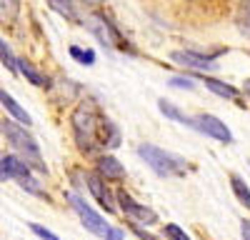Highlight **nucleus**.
<instances>
[{"instance_id": "nucleus-25", "label": "nucleus", "mask_w": 250, "mask_h": 240, "mask_svg": "<svg viewBox=\"0 0 250 240\" xmlns=\"http://www.w3.org/2000/svg\"><path fill=\"white\" fill-rule=\"evenodd\" d=\"M170 88H180V90H195V80H193V78H170Z\"/></svg>"}, {"instance_id": "nucleus-28", "label": "nucleus", "mask_w": 250, "mask_h": 240, "mask_svg": "<svg viewBox=\"0 0 250 240\" xmlns=\"http://www.w3.org/2000/svg\"><path fill=\"white\" fill-rule=\"evenodd\" d=\"M240 230H243V240H250V220H243Z\"/></svg>"}, {"instance_id": "nucleus-22", "label": "nucleus", "mask_w": 250, "mask_h": 240, "mask_svg": "<svg viewBox=\"0 0 250 240\" xmlns=\"http://www.w3.org/2000/svg\"><path fill=\"white\" fill-rule=\"evenodd\" d=\"M18 185L23 188V190H28V193H33V195H38V198H43V188H40V183L35 180L33 173L28 178H23V180H18Z\"/></svg>"}, {"instance_id": "nucleus-4", "label": "nucleus", "mask_w": 250, "mask_h": 240, "mask_svg": "<svg viewBox=\"0 0 250 240\" xmlns=\"http://www.w3.org/2000/svg\"><path fill=\"white\" fill-rule=\"evenodd\" d=\"M83 25L98 38L100 45H105L110 50H125L128 48V43H125V38L120 35V30L103 13H88L85 18H83Z\"/></svg>"}, {"instance_id": "nucleus-8", "label": "nucleus", "mask_w": 250, "mask_h": 240, "mask_svg": "<svg viewBox=\"0 0 250 240\" xmlns=\"http://www.w3.org/2000/svg\"><path fill=\"white\" fill-rule=\"evenodd\" d=\"M173 63L183 65V68H193V70H218V63H215V55H200V53H193V50H175L170 53Z\"/></svg>"}, {"instance_id": "nucleus-13", "label": "nucleus", "mask_w": 250, "mask_h": 240, "mask_svg": "<svg viewBox=\"0 0 250 240\" xmlns=\"http://www.w3.org/2000/svg\"><path fill=\"white\" fill-rule=\"evenodd\" d=\"M203 83H205L208 90L215 93L218 98H225V100H238L240 98L238 88H233L230 83H223V80H215V78H205V75H203Z\"/></svg>"}, {"instance_id": "nucleus-7", "label": "nucleus", "mask_w": 250, "mask_h": 240, "mask_svg": "<svg viewBox=\"0 0 250 240\" xmlns=\"http://www.w3.org/2000/svg\"><path fill=\"white\" fill-rule=\"evenodd\" d=\"M193 130H198L200 135H208L218 140V143H233V133L228 128L220 118L215 115H208V113H200L193 118Z\"/></svg>"}, {"instance_id": "nucleus-26", "label": "nucleus", "mask_w": 250, "mask_h": 240, "mask_svg": "<svg viewBox=\"0 0 250 240\" xmlns=\"http://www.w3.org/2000/svg\"><path fill=\"white\" fill-rule=\"evenodd\" d=\"M105 240H125V233L120 228H110L108 235H105Z\"/></svg>"}, {"instance_id": "nucleus-30", "label": "nucleus", "mask_w": 250, "mask_h": 240, "mask_svg": "<svg viewBox=\"0 0 250 240\" xmlns=\"http://www.w3.org/2000/svg\"><path fill=\"white\" fill-rule=\"evenodd\" d=\"M80 3H85V5H100L103 0H80Z\"/></svg>"}, {"instance_id": "nucleus-20", "label": "nucleus", "mask_w": 250, "mask_h": 240, "mask_svg": "<svg viewBox=\"0 0 250 240\" xmlns=\"http://www.w3.org/2000/svg\"><path fill=\"white\" fill-rule=\"evenodd\" d=\"M70 55H73V60H78L80 65H93L95 63V53L93 50H83L78 45H70Z\"/></svg>"}, {"instance_id": "nucleus-29", "label": "nucleus", "mask_w": 250, "mask_h": 240, "mask_svg": "<svg viewBox=\"0 0 250 240\" xmlns=\"http://www.w3.org/2000/svg\"><path fill=\"white\" fill-rule=\"evenodd\" d=\"M243 93H245V95H248V100H250V78L243 83Z\"/></svg>"}, {"instance_id": "nucleus-10", "label": "nucleus", "mask_w": 250, "mask_h": 240, "mask_svg": "<svg viewBox=\"0 0 250 240\" xmlns=\"http://www.w3.org/2000/svg\"><path fill=\"white\" fill-rule=\"evenodd\" d=\"M30 175V165L25 163L23 158L18 155H3L0 158V183H5V180H23Z\"/></svg>"}, {"instance_id": "nucleus-21", "label": "nucleus", "mask_w": 250, "mask_h": 240, "mask_svg": "<svg viewBox=\"0 0 250 240\" xmlns=\"http://www.w3.org/2000/svg\"><path fill=\"white\" fill-rule=\"evenodd\" d=\"M20 0H0V20H13L18 15Z\"/></svg>"}, {"instance_id": "nucleus-12", "label": "nucleus", "mask_w": 250, "mask_h": 240, "mask_svg": "<svg viewBox=\"0 0 250 240\" xmlns=\"http://www.w3.org/2000/svg\"><path fill=\"white\" fill-rule=\"evenodd\" d=\"M0 105H3V108L8 110V115L15 120V123L25 125V128L33 123V118L28 115V110H25L23 105H20V103H18V100H15L10 93H5V90H0Z\"/></svg>"}, {"instance_id": "nucleus-17", "label": "nucleus", "mask_w": 250, "mask_h": 240, "mask_svg": "<svg viewBox=\"0 0 250 240\" xmlns=\"http://www.w3.org/2000/svg\"><path fill=\"white\" fill-rule=\"evenodd\" d=\"M230 188H233V195L238 198V203H243L248 210H250V188H248V183L240 178V175H230Z\"/></svg>"}, {"instance_id": "nucleus-14", "label": "nucleus", "mask_w": 250, "mask_h": 240, "mask_svg": "<svg viewBox=\"0 0 250 240\" xmlns=\"http://www.w3.org/2000/svg\"><path fill=\"white\" fill-rule=\"evenodd\" d=\"M18 73H23L30 83L35 85V88H50V80H48V75H43L40 70H35L25 58H18Z\"/></svg>"}, {"instance_id": "nucleus-27", "label": "nucleus", "mask_w": 250, "mask_h": 240, "mask_svg": "<svg viewBox=\"0 0 250 240\" xmlns=\"http://www.w3.org/2000/svg\"><path fill=\"white\" fill-rule=\"evenodd\" d=\"M133 233H135V235H138V238H140V240H155V238H153V235H150V233H145V230H143V228H133Z\"/></svg>"}, {"instance_id": "nucleus-1", "label": "nucleus", "mask_w": 250, "mask_h": 240, "mask_svg": "<svg viewBox=\"0 0 250 240\" xmlns=\"http://www.w3.org/2000/svg\"><path fill=\"white\" fill-rule=\"evenodd\" d=\"M108 128H110V120L103 118L100 110L93 103H83L73 113L75 140H78L80 150H85V153H95V148L103 145V135L100 133H108Z\"/></svg>"}, {"instance_id": "nucleus-11", "label": "nucleus", "mask_w": 250, "mask_h": 240, "mask_svg": "<svg viewBox=\"0 0 250 240\" xmlns=\"http://www.w3.org/2000/svg\"><path fill=\"white\" fill-rule=\"evenodd\" d=\"M95 173L98 175H103L105 180H120V178H125V168H123V163L115 158V155H100L98 160H95Z\"/></svg>"}, {"instance_id": "nucleus-9", "label": "nucleus", "mask_w": 250, "mask_h": 240, "mask_svg": "<svg viewBox=\"0 0 250 240\" xmlns=\"http://www.w3.org/2000/svg\"><path fill=\"white\" fill-rule=\"evenodd\" d=\"M85 185L90 190V195L98 200V203L105 208L108 213H115V195L110 193L108 183H105V178L98 175V173H85Z\"/></svg>"}, {"instance_id": "nucleus-23", "label": "nucleus", "mask_w": 250, "mask_h": 240, "mask_svg": "<svg viewBox=\"0 0 250 240\" xmlns=\"http://www.w3.org/2000/svg\"><path fill=\"white\" fill-rule=\"evenodd\" d=\"M163 235H165V238H170V240H190V235H188L180 225H175V223L165 225V228H163Z\"/></svg>"}, {"instance_id": "nucleus-16", "label": "nucleus", "mask_w": 250, "mask_h": 240, "mask_svg": "<svg viewBox=\"0 0 250 240\" xmlns=\"http://www.w3.org/2000/svg\"><path fill=\"white\" fill-rule=\"evenodd\" d=\"M235 25H238V30H240L245 38H250V0H240V3H238Z\"/></svg>"}, {"instance_id": "nucleus-3", "label": "nucleus", "mask_w": 250, "mask_h": 240, "mask_svg": "<svg viewBox=\"0 0 250 240\" xmlns=\"http://www.w3.org/2000/svg\"><path fill=\"white\" fill-rule=\"evenodd\" d=\"M138 155L148 163L160 178H178V175H185V170L190 168L188 160L175 155V153H168L158 145H150V143H143L138 145Z\"/></svg>"}, {"instance_id": "nucleus-24", "label": "nucleus", "mask_w": 250, "mask_h": 240, "mask_svg": "<svg viewBox=\"0 0 250 240\" xmlns=\"http://www.w3.org/2000/svg\"><path fill=\"white\" fill-rule=\"evenodd\" d=\"M30 230H33L40 240H60L53 230H48V228H43V225H38V223H30Z\"/></svg>"}, {"instance_id": "nucleus-2", "label": "nucleus", "mask_w": 250, "mask_h": 240, "mask_svg": "<svg viewBox=\"0 0 250 240\" xmlns=\"http://www.w3.org/2000/svg\"><path fill=\"white\" fill-rule=\"evenodd\" d=\"M0 133H3V138L20 153V158H23L28 165H33L38 170H45L43 158H40V145H38V140L25 130V125L13 123V120H3V123H0Z\"/></svg>"}, {"instance_id": "nucleus-19", "label": "nucleus", "mask_w": 250, "mask_h": 240, "mask_svg": "<svg viewBox=\"0 0 250 240\" xmlns=\"http://www.w3.org/2000/svg\"><path fill=\"white\" fill-rule=\"evenodd\" d=\"M0 60H3V63H5V68L15 75L18 73V58L13 55V50H10V45L5 43V40L3 38H0Z\"/></svg>"}, {"instance_id": "nucleus-15", "label": "nucleus", "mask_w": 250, "mask_h": 240, "mask_svg": "<svg viewBox=\"0 0 250 240\" xmlns=\"http://www.w3.org/2000/svg\"><path fill=\"white\" fill-rule=\"evenodd\" d=\"M158 108H160V113L168 118V120H175V123H180V125H188V128H193V118H188L178 105H173L170 100H165V98H160L158 100Z\"/></svg>"}, {"instance_id": "nucleus-6", "label": "nucleus", "mask_w": 250, "mask_h": 240, "mask_svg": "<svg viewBox=\"0 0 250 240\" xmlns=\"http://www.w3.org/2000/svg\"><path fill=\"white\" fill-rule=\"evenodd\" d=\"M115 198H118L120 210H123L125 215H128V218L133 220V223H140V225H153V223H158L155 210L140 205V203H138V200H135L128 190H118V193H115Z\"/></svg>"}, {"instance_id": "nucleus-18", "label": "nucleus", "mask_w": 250, "mask_h": 240, "mask_svg": "<svg viewBox=\"0 0 250 240\" xmlns=\"http://www.w3.org/2000/svg\"><path fill=\"white\" fill-rule=\"evenodd\" d=\"M45 3L62 18H68V20H78V13H75V3L73 0H45Z\"/></svg>"}, {"instance_id": "nucleus-5", "label": "nucleus", "mask_w": 250, "mask_h": 240, "mask_svg": "<svg viewBox=\"0 0 250 240\" xmlns=\"http://www.w3.org/2000/svg\"><path fill=\"white\" fill-rule=\"evenodd\" d=\"M65 198H68V203L73 205V210L78 213V218H80V223L85 225V230L88 233H93V235H100V238H105L108 235V230H110V225L105 223V218L103 215H98L85 200H83L78 193H65Z\"/></svg>"}]
</instances>
